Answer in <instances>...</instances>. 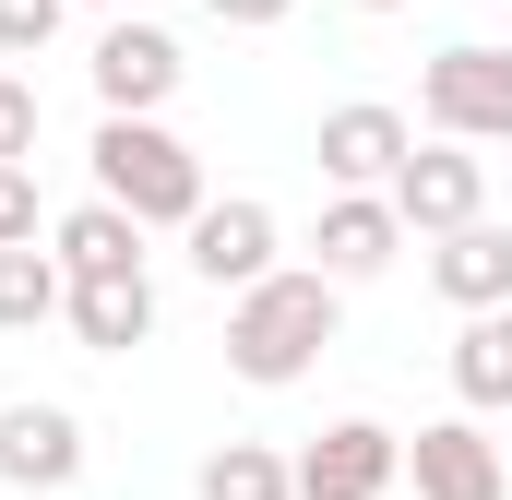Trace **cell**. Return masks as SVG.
<instances>
[{"label":"cell","instance_id":"2","mask_svg":"<svg viewBox=\"0 0 512 500\" xmlns=\"http://www.w3.org/2000/svg\"><path fill=\"white\" fill-rule=\"evenodd\" d=\"M96 191L131 203L143 227H191L203 215V155L179 131H155V108H108L96 120Z\"/></svg>","mask_w":512,"mask_h":500},{"label":"cell","instance_id":"16","mask_svg":"<svg viewBox=\"0 0 512 500\" xmlns=\"http://www.w3.org/2000/svg\"><path fill=\"white\" fill-rule=\"evenodd\" d=\"M453 393H465V405H512V310H465V334H453Z\"/></svg>","mask_w":512,"mask_h":500},{"label":"cell","instance_id":"18","mask_svg":"<svg viewBox=\"0 0 512 500\" xmlns=\"http://www.w3.org/2000/svg\"><path fill=\"white\" fill-rule=\"evenodd\" d=\"M60 12H72V0H0V48H12V60H24V48H48V36H60Z\"/></svg>","mask_w":512,"mask_h":500},{"label":"cell","instance_id":"12","mask_svg":"<svg viewBox=\"0 0 512 500\" xmlns=\"http://www.w3.org/2000/svg\"><path fill=\"white\" fill-rule=\"evenodd\" d=\"M72 334H84L96 358H131V346L155 334V286H143V274H72Z\"/></svg>","mask_w":512,"mask_h":500},{"label":"cell","instance_id":"3","mask_svg":"<svg viewBox=\"0 0 512 500\" xmlns=\"http://www.w3.org/2000/svg\"><path fill=\"white\" fill-rule=\"evenodd\" d=\"M417 108H429V131H453V143H512V48H489V36L441 48L417 72Z\"/></svg>","mask_w":512,"mask_h":500},{"label":"cell","instance_id":"11","mask_svg":"<svg viewBox=\"0 0 512 500\" xmlns=\"http://www.w3.org/2000/svg\"><path fill=\"white\" fill-rule=\"evenodd\" d=\"M393 239H405L393 191H346V203H322V274H334V286L382 274V262H393Z\"/></svg>","mask_w":512,"mask_h":500},{"label":"cell","instance_id":"9","mask_svg":"<svg viewBox=\"0 0 512 500\" xmlns=\"http://www.w3.org/2000/svg\"><path fill=\"white\" fill-rule=\"evenodd\" d=\"M417 500H512V477H501V453L477 441V417H441V429H417Z\"/></svg>","mask_w":512,"mask_h":500},{"label":"cell","instance_id":"17","mask_svg":"<svg viewBox=\"0 0 512 500\" xmlns=\"http://www.w3.org/2000/svg\"><path fill=\"white\" fill-rule=\"evenodd\" d=\"M203 500H298V465H274L262 441H227L203 465Z\"/></svg>","mask_w":512,"mask_h":500},{"label":"cell","instance_id":"4","mask_svg":"<svg viewBox=\"0 0 512 500\" xmlns=\"http://www.w3.org/2000/svg\"><path fill=\"white\" fill-rule=\"evenodd\" d=\"M393 477H405V441H393L382 417H334L298 453V500H382Z\"/></svg>","mask_w":512,"mask_h":500},{"label":"cell","instance_id":"20","mask_svg":"<svg viewBox=\"0 0 512 500\" xmlns=\"http://www.w3.org/2000/svg\"><path fill=\"white\" fill-rule=\"evenodd\" d=\"M0 155H36V84L0 72Z\"/></svg>","mask_w":512,"mask_h":500},{"label":"cell","instance_id":"7","mask_svg":"<svg viewBox=\"0 0 512 500\" xmlns=\"http://www.w3.org/2000/svg\"><path fill=\"white\" fill-rule=\"evenodd\" d=\"M191 274L203 286H262L274 274V203H203L191 215Z\"/></svg>","mask_w":512,"mask_h":500},{"label":"cell","instance_id":"6","mask_svg":"<svg viewBox=\"0 0 512 500\" xmlns=\"http://www.w3.org/2000/svg\"><path fill=\"white\" fill-rule=\"evenodd\" d=\"M0 477H12V489H72V477H84L72 405H0Z\"/></svg>","mask_w":512,"mask_h":500},{"label":"cell","instance_id":"8","mask_svg":"<svg viewBox=\"0 0 512 500\" xmlns=\"http://www.w3.org/2000/svg\"><path fill=\"white\" fill-rule=\"evenodd\" d=\"M96 96L108 108H167L179 96V36L167 24H108L96 36Z\"/></svg>","mask_w":512,"mask_h":500},{"label":"cell","instance_id":"19","mask_svg":"<svg viewBox=\"0 0 512 500\" xmlns=\"http://www.w3.org/2000/svg\"><path fill=\"white\" fill-rule=\"evenodd\" d=\"M36 239V179H24V155H0V250Z\"/></svg>","mask_w":512,"mask_h":500},{"label":"cell","instance_id":"13","mask_svg":"<svg viewBox=\"0 0 512 500\" xmlns=\"http://www.w3.org/2000/svg\"><path fill=\"white\" fill-rule=\"evenodd\" d=\"M393 167H405V120H393V108L358 96V108H334V120H322V179L370 191V179H393Z\"/></svg>","mask_w":512,"mask_h":500},{"label":"cell","instance_id":"10","mask_svg":"<svg viewBox=\"0 0 512 500\" xmlns=\"http://www.w3.org/2000/svg\"><path fill=\"white\" fill-rule=\"evenodd\" d=\"M429 286L453 298V310H512V239L501 227H441V250H429Z\"/></svg>","mask_w":512,"mask_h":500},{"label":"cell","instance_id":"15","mask_svg":"<svg viewBox=\"0 0 512 500\" xmlns=\"http://www.w3.org/2000/svg\"><path fill=\"white\" fill-rule=\"evenodd\" d=\"M72 310V274H60V250L12 239L0 250V334H36V322H60Z\"/></svg>","mask_w":512,"mask_h":500},{"label":"cell","instance_id":"5","mask_svg":"<svg viewBox=\"0 0 512 500\" xmlns=\"http://www.w3.org/2000/svg\"><path fill=\"white\" fill-rule=\"evenodd\" d=\"M382 191H393V215H405V227H429V239H441V227H465V215H477V191H489V179H477V155L441 131V143H405V167H393Z\"/></svg>","mask_w":512,"mask_h":500},{"label":"cell","instance_id":"22","mask_svg":"<svg viewBox=\"0 0 512 500\" xmlns=\"http://www.w3.org/2000/svg\"><path fill=\"white\" fill-rule=\"evenodd\" d=\"M358 12H393V0H358Z\"/></svg>","mask_w":512,"mask_h":500},{"label":"cell","instance_id":"21","mask_svg":"<svg viewBox=\"0 0 512 500\" xmlns=\"http://www.w3.org/2000/svg\"><path fill=\"white\" fill-rule=\"evenodd\" d=\"M203 12H215V24H286L298 0H203Z\"/></svg>","mask_w":512,"mask_h":500},{"label":"cell","instance_id":"1","mask_svg":"<svg viewBox=\"0 0 512 500\" xmlns=\"http://www.w3.org/2000/svg\"><path fill=\"white\" fill-rule=\"evenodd\" d=\"M334 274H262V286H239V310H227V370L239 381H298L322 346H334Z\"/></svg>","mask_w":512,"mask_h":500},{"label":"cell","instance_id":"14","mask_svg":"<svg viewBox=\"0 0 512 500\" xmlns=\"http://www.w3.org/2000/svg\"><path fill=\"white\" fill-rule=\"evenodd\" d=\"M48 250H60V274H143V215L96 191L84 215H60V239H48Z\"/></svg>","mask_w":512,"mask_h":500}]
</instances>
